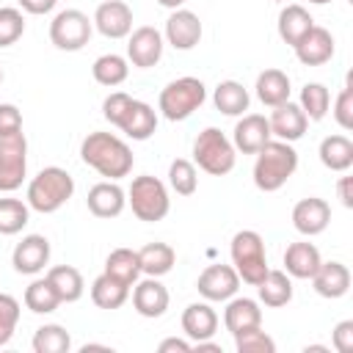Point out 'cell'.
Wrapping results in <instances>:
<instances>
[{"mask_svg":"<svg viewBox=\"0 0 353 353\" xmlns=\"http://www.w3.org/2000/svg\"><path fill=\"white\" fill-rule=\"evenodd\" d=\"M80 157L85 165H91L97 174L108 179H121L132 171V149L113 132H88L80 143Z\"/></svg>","mask_w":353,"mask_h":353,"instance_id":"obj_1","label":"cell"},{"mask_svg":"<svg viewBox=\"0 0 353 353\" xmlns=\"http://www.w3.org/2000/svg\"><path fill=\"white\" fill-rule=\"evenodd\" d=\"M298 168V152L292 149V143L287 141H268L259 152H256V163H254V185L265 193L279 190Z\"/></svg>","mask_w":353,"mask_h":353,"instance_id":"obj_2","label":"cell"},{"mask_svg":"<svg viewBox=\"0 0 353 353\" xmlns=\"http://www.w3.org/2000/svg\"><path fill=\"white\" fill-rule=\"evenodd\" d=\"M72 193H74L72 174L61 165H47L28 185V207L41 215H50V212L61 210L72 199Z\"/></svg>","mask_w":353,"mask_h":353,"instance_id":"obj_3","label":"cell"},{"mask_svg":"<svg viewBox=\"0 0 353 353\" xmlns=\"http://www.w3.org/2000/svg\"><path fill=\"white\" fill-rule=\"evenodd\" d=\"M229 254H232V268L237 270L240 281H245L251 287H256L265 279V273L270 270L268 268V254H265V240L254 229L237 232L232 237Z\"/></svg>","mask_w":353,"mask_h":353,"instance_id":"obj_4","label":"cell"},{"mask_svg":"<svg viewBox=\"0 0 353 353\" xmlns=\"http://www.w3.org/2000/svg\"><path fill=\"white\" fill-rule=\"evenodd\" d=\"M234 152H237L234 143L218 127L201 130L193 141V163L212 176H226L234 168V160H237Z\"/></svg>","mask_w":353,"mask_h":353,"instance_id":"obj_5","label":"cell"},{"mask_svg":"<svg viewBox=\"0 0 353 353\" xmlns=\"http://www.w3.org/2000/svg\"><path fill=\"white\" fill-rule=\"evenodd\" d=\"M127 204L132 207V215L138 221H146V223L163 221L171 210V199H168L165 185L152 174H141L132 179V185L127 190Z\"/></svg>","mask_w":353,"mask_h":353,"instance_id":"obj_6","label":"cell"},{"mask_svg":"<svg viewBox=\"0 0 353 353\" xmlns=\"http://www.w3.org/2000/svg\"><path fill=\"white\" fill-rule=\"evenodd\" d=\"M207 99V88L199 77H176L160 91V113L168 121H185Z\"/></svg>","mask_w":353,"mask_h":353,"instance_id":"obj_7","label":"cell"},{"mask_svg":"<svg viewBox=\"0 0 353 353\" xmlns=\"http://www.w3.org/2000/svg\"><path fill=\"white\" fill-rule=\"evenodd\" d=\"M91 30H94V22L83 11L66 8V11H58L50 22V41L63 52H77L88 44Z\"/></svg>","mask_w":353,"mask_h":353,"instance_id":"obj_8","label":"cell"},{"mask_svg":"<svg viewBox=\"0 0 353 353\" xmlns=\"http://www.w3.org/2000/svg\"><path fill=\"white\" fill-rule=\"evenodd\" d=\"M28 176V141L25 132L0 138V190L14 193Z\"/></svg>","mask_w":353,"mask_h":353,"instance_id":"obj_9","label":"cell"},{"mask_svg":"<svg viewBox=\"0 0 353 353\" xmlns=\"http://www.w3.org/2000/svg\"><path fill=\"white\" fill-rule=\"evenodd\" d=\"M196 290L204 301H229L240 290V276L232 265H210L201 270Z\"/></svg>","mask_w":353,"mask_h":353,"instance_id":"obj_10","label":"cell"},{"mask_svg":"<svg viewBox=\"0 0 353 353\" xmlns=\"http://www.w3.org/2000/svg\"><path fill=\"white\" fill-rule=\"evenodd\" d=\"M91 22L105 39H124L132 30V8L124 0H105L97 6Z\"/></svg>","mask_w":353,"mask_h":353,"instance_id":"obj_11","label":"cell"},{"mask_svg":"<svg viewBox=\"0 0 353 353\" xmlns=\"http://www.w3.org/2000/svg\"><path fill=\"white\" fill-rule=\"evenodd\" d=\"M50 262V240L44 234H28L14 245L11 265L22 276H36Z\"/></svg>","mask_w":353,"mask_h":353,"instance_id":"obj_12","label":"cell"},{"mask_svg":"<svg viewBox=\"0 0 353 353\" xmlns=\"http://www.w3.org/2000/svg\"><path fill=\"white\" fill-rule=\"evenodd\" d=\"M127 58L138 69H149L163 58V33L152 25L135 28L127 41Z\"/></svg>","mask_w":353,"mask_h":353,"instance_id":"obj_13","label":"cell"},{"mask_svg":"<svg viewBox=\"0 0 353 353\" xmlns=\"http://www.w3.org/2000/svg\"><path fill=\"white\" fill-rule=\"evenodd\" d=\"M328 223H331V207H328L325 199L309 196V199H301L292 207V226L303 237H314V234L325 232Z\"/></svg>","mask_w":353,"mask_h":353,"instance_id":"obj_14","label":"cell"},{"mask_svg":"<svg viewBox=\"0 0 353 353\" xmlns=\"http://www.w3.org/2000/svg\"><path fill=\"white\" fill-rule=\"evenodd\" d=\"M292 50H295V58L303 66H320V63L331 61V55H334V36H331V30H325L320 25H312L298 39V44Z\"/></svg>","mask_w":353,"mask_h":353,"instance_id":"obj_15","label":"cell"},{"mask_svg":"<svg viewBox=\"0 0 353 353\" xmlns=\"http://www.w3.org/2000/svg\"><path fill=\"white\" fill-rule=\"evenodd\" d=\"M268 124H270V135H276L279 141L292 143V141L303 138V132H306V127H309V119H306V113L301 110V105H295V102L287 99V102H281V105L273 108Z\"/></svg>","mask_w":353,"mask_h":353,"instance_id":"obj_16","label":"cell"},{"mask_svg":"<svg viewBox=\"0 0 353 353\" xmlns=\"http://www.w3.org/2000/svg\"><path fill=\"white\" fill-rule=\"evenodd\" d=\"M270 124L265 116L259 113H245L237 124H234V132H232V143L237 152L243 154H256L268 141H270Z\"/></svg>","mask_w":353,"mask_h":353,"instance_id":"obj_17","label":"cell"},{"mask_svg":"<svg viewBox=\"0 0 353 353\" xmlns=\"http://www.w3.org/2000/svg\"><path fill=\"white\" fill-rule=\"evenodd\" d=\"M132 306L141 317H163L168 309V290L160 284L157 276H146L143 281L132 284Z\"/></svg>","mask_w":353,"mask_h":353,"instance_id":"obj_18","label":"cell"},{"mask_svg":"<svg viewBox=\"0 0 353 353\" xmlns=\"http://www.w3.org/2000/svg\"><path fill=\"white\" fill-rule=\"evenodd\" d=\"M165 39L174 50H193L201 41V19L188 8L171 11L165 19Z\"/></svg>","mask_w":353,"mask_h":353,"instance_id":"obj_19","label":"cell"},{"mask_svg":"<svg viewBox=\"0 0 353 353\" xmlns=\"http://www.w3.org/2000/svg\"><path fill=\"white\" fill-rule=\"evenodd\" d=\"M85 204H88L91 215H97V218H116V215H121V210L127 207V193H124L113 179L97 182V185L88 190Z\"/></svg>","mask_w":353,"mask_h":353,"instance_id":"obj_20","label":"cell"},{"mask_svg":"<svg viewBox=\"0 0 353 353\" xmlns=\"http://www.w3.org/2000/svg\"><path fill=\"white\" fill-rule=\"evenodd\" d=\"M182 331L188 334L190 342H204L212 339L218 331V314L207 301H196L182 312Z\"/></svg>","mask_w":353,"mask_h":353,"instance_id":"obj_21","label":"cell"},{"mask_svg":"<svg viewBox=\"0 0 353 353\" xmlns=\"http://www.w3.org/2000/svg\"><path fill=\"white\" fill-rule=\"evenodd\" d=\"M312 284H314V292L323 298H342L350 290V270L336 259L320 262V268L312 276Z\"/></svg>","mask_w":353,"mask_h":353,"instance_id":"obj_22","label":"cell"},{"mask_svg":"<svg viewBox=\"0 0 353 353\" xmlns=\"http://www.w3.org/2000/svg\"><path fill=\"white\" fill-rule=\"evenodd\" d=\"M223 325L232 336L248 331V328H259L262 325V309L256 301L251 298H229L226 309H223Z\"/></svg>","mask_w":353,"mask_h":353,"instance_id":"obj_23","label":"cell"},{"mask_svg":"<svg viewBox=\"0 0 353 353\" xmlns=\"http://www.w3.org/2000/svg\"><path fill=\"white\" fill-rule=\"evenodd\" d=\"M320 251L314 243H306V240H298V243H290L287 251H284V273L292 276V279H312L314 270L320 268Z\"/></svg>","mask_w":353,"mask_h":353,"instance_id":"obj_24","label":"cell"},{"mask_svg":"<svg viewBox=\"0 0 353 353\" xmlns=\"http://www.w3.org/2000/svg\"><path fill=\"white\" fill-rule=\"evenodd\" d=\"M279 36H281V41H287L290 47H295L298 44V39L314 25V19H312V14L303 8V6H298V3H287L284 8H281V14H279Z\"/></svg>","mask_w":353,"mask_h":353,"instance_id":"obj_25","label":"cell"},{"mask_svg":"<svg viewBox=\"0 0 353 353\" xmlns=\"http://www.w3.org/2000/svg\"><path fill=\"white\" fill-rule=\"evenodd\" d=\"M119 130L124 135H130L132 141H146L157 130V113L152 110V105H146L141 99H132V108H130V113H127V119L121 121Z\"/></svg>","mask_w":353,"mask_h":353,"instance_id":"obj_26","label":"cell"},{"mask_svg":"<svg viewBox=\"0 0 353 353\" xmlns=\"http://www.w3.org/2000/svg\"><path fill=\"white\" fill-rule=\"evenodd\" d=\"M320 163L328 171H347L353 165V141L347 135H328L320 141Z\"/></svg>","mask_w":353,"mask_h":353,"instance_id":"obj_27","label":"cell"},{"mask_svg":"<svg viewBox=\"0 0 353 353\" xmlns=\"http://www.w3.org/2000/svg\"><path fill=\"white\" fill-rule=\"evenodd\" d=\"M254 88H256L259 102L268 105V108H276V105H281V102L290 99V77L281 69H265V72H259Z\"/></svg>","mask_w":353,"mask_h":353,"instance_id":"obj_28","label":"cell"},{"mask_svg":"<svg viewBox=\"0 0 353 353\" xmlns=\"http://www.w3.org/2000/svg\"><path fill=\"white\" fill-rule=\"evenodd\" d=\"M212 102H215V108H218L223 116H243V113L248 110L251 97H248V91H245L243 83H237V80H223V83L215 85Z\"/></svg>","mask_w":353,"mask_h":353,"instance_id":"obj_29","label":"cell"},{"mask_svg":"<svg viewBox=\"0 0 353 353\" xmlns=\"http://www.w3.org/2000/svg\"><path fill=\"white\" fill-rule=\"evenodd\" d=\"M47 279L55 287L61 303H74V301L83 298L85 281H83V276H80L77 268H72V265H55V268L47 270Z\"/></svg>","mask_w":353,"mask_h":353,"instance_id":"obj_30","label":"cell"},{"mask_svg":"<svg viewBox=\"0 0 353 353\" xmlns=\"http://www.w3.org/2000/svg\"><path fill=\"white\" fill-rule=\"evenodd\" d=\"M256 292H259V301L270 309H279V306H287L292 301V281L284 270H268L265 279L256 284Z\"/></svg>","mask_w":353,"mask_h":353,"instance_id":"obj_31","label":"cell"},{"mask_svg":"<svg viewBox=\"0 0 353 353\" xmlns=\"http://www.w3.org/2000/svg\"><path fill=\"white\" fill-rule=\"evenodd\" d=\"M138 262H141V273L146 276H165L174 262H176V254L168 243H146L141 251H138Z\"/></svg>","mask_w":353,"mask_h":353,"instance_id":"obj_32","label":"cell"},{"mask_svg":"<svg viewBox=\"0 0 353 353\" xmlns=\"http://www.w3.org/2000/svg\"><path fill=\"white\" fill-rule=\"evenodd\" d=\"M105 273L119 279L121 284L132 287L141 276V262H138V251L132 248H113L105 259Z\"/></svg>","mask_w":353,"mask_h":353,"instance_id":"obj_33","label":"cell"},{"mask_svg":"<svg viewBox=\"0 0 353 353\" xmlns=\"http://www.w3.org/2000/svg\"><path fill=\"white\" fill-rule=\"evenodd\" d=\"M127 295H130V287L121 284L119 279L108 276V273L97 276L94 284H91V301H94L99 309H119V306L127 301Z\"/></svg>","mask_w":353,"mask_h":353,"instance_id":"obj_34","label":"cell"},{"mask_svg":"<svg viewBox=\"0 0 353 353\" xmlns=\"http://www.w3.org/2000/svg\"><path fill=\"white\" fill-rule=\"evenodd\" d=\"M91 74H94V80H97L99 85L116 88V85H121V83L127 80L130 66H127V58H121V55H116V52H105V55H99V58L94 61Z\"/></svg>","mask_w":353,"mask_h":353,"instance_id":"obj_35","label":"cell"},{"mask_svg":"<svg viewBox=\"0 0 353 353\" xmlns=\"http://www.w3.org/2000/svg\"><path fill=\"white\" fill-rule=\"evenodd\" d=\"M25 306L33 314H50V312H55L61 306V298H58V292H55V287L50 284L47 276L28 284V290H25Z\"/></svg>","mask_w":353,"mask_h":353,"instance_id":"obj_36","label":"cell"},{"mask_svg":"<svg viewBox=\"0 0 353 353\" xmlns=\"http://www.w3.org/2000/svg\"><path fill=\"white\" fill-rule=\"evenodd\" d=\"M33 353H69L72 347V336L63 325L58 323H47L41 328H36L33 342H30Z\"/></svg>","mask_w":353,"mask_h":353,"instance_id":"obj_37","label":"cell"},{"mask_svg":"<svg viewBox=\"0 0 353 353\" xmlns=\"http://www.w3.org/2000/svg\"><path fill=\"white\" fill-rule=\"evenodd\" d=\"M301 110L306 113L309 121H320L328 108H331V91L323 85V83H306L301 88Z\"/></svg>","mask_w":353,"mask_h":353,"instance_id":"obj_38","label":"cell"},{"mask_svg":"<svg viewBox=\"0 0 353 353\" xmlns=\"http://www.w3.org/2000/svg\"><path fill=\"white\" fill-rule=\"evenodd\" d=\"M168 185L176 196H193L196 188H199V171L190 160L185 157H176L171 165H168Z\"/></svg>","mask_w":353,"mask_h":353,"instance_id":"obj_39","label":"cell"},{"mask_svg":"<svg viewBox=\"0 0 353 353\" xmlns=\"http://www.w3.org/2000/svg\"><path fill=\"white\" fill-rule=\"evenodd\" d=\"M30 221V207L19 199H0V234H19Z\"/></svg>","mask_w":353,"mask_h":353,"instance_id":"obj_40","label":"cell"},{"mask_svg":"<svg viewBox=\"0 0 353 353\" xmlns=\"http://www.w3.org/2000/svg\"><path fill=\"white\" fill-rule=\"evenodd\" d=\"M234 347H237V353H276V342L262 331V325L237 334Z\"/></svg>","mask_w":353,"mask_h":353,"instance_id":"obj_41","label":"cell"},{"mask_svg":"<svg viewBox=\"0 0 353 353\" xmlns=\"http://www.w3.org/2000/svg\"><path fill=\"white\" fill-rule=\"evenodd\" d=\"M17 323H19V301L14 295L0 292V347L11 342Z\"/></svg>","mask_w":353,"mask_h":353,"instance_id":"obj_42","label":"cell"},{"mask_svg":"<svg viewBox=\"0 0 353 353\" xmlns=\"http://www.w3.org/2000/svg\"><path fill=\"white\" fill-rule=\"evenodd\" d=\"M25 33V17L19 8H0V47H11Z\"/></svg>","mask_w":353,"mask_h":353,"instance_id":"obj_43","label":"cell"},{"mask_svg":"<svg viewBox=\"0 0 353 353\" xmlns=\"http://www.w3.org/2000/svg\"><path fill=\"white\" fill-rule=\"evenodd\" d=\"M130 108H132V97L124 94V91H113V94H108L105 102H102V116H105L113 127H121V121L127 119Z\"/></svg>","mask_w":353,"mask_h":353,"instance_id":"obj_44","label":"cell"},{"mask_svg":"<svg viewBox=\"0 0 353 353\" xmlns=\"http://www.w3.org/2000/svg\"><path fill=\"white\" fill-rule=\"evenodd\" d=\"M334 119L342 130H353V88L345 85L334 102Z\"/></svg>","mask_w":353,"mask_h":353,"instance_id":"obj_45","label":"cell"},{"mask_svg":"<svg viewBox=\"0 0 353 353\" xmlns=\"http://www.w3.org/2000/svg\"><path fill=\"white\" fill-rule=\"evenodd\" d=\"M14 132H22V113H19L17 105L3 102L0 105V138L3 135H14Z\"/></svg>","mask_w":353,"mask_h":353,"instance_id":"obj_46","label":"cell"},{"mask_svg":"<svg viewBox=\"0 0 353 353\" xmlns=\"http://www.w3.org/2000/svg\"><path fill=\"white\" fill-rule=\"evenodd\" d=\"M331 342L339 353H350L353 350V320H342L336 323L334 334H331Z\"/></svg>","mask_w":353,"mask_h":353,"instance_id":"obj_47","label":"cell"},{"mask_svg":"<svg viewBox=\"0 0 353 353\" xmlns=\"http://www.w3.org/2000/svg\"><path fill=\"white\" fill-rule=\"evenodd\" d=\"M55 3L58 0H19V6H22V11H28V14H50L52 8H55Z\"/></svg>","mask_w":353,"mask_h":353,"instance_id":"obj_48","label":"cell"},{"mask_svg":"<svg viewBox=\"0 0 353 353\" xmlns=\"http://www.w3.org/2000/svg\"><path fill=\"white\" fill-rule=\"evenodd\" d=\"M336 193H339V201L350 210V207H353V179H350V176H339V182H336Z\"/></svg>","mask_w":353,"mask_h":353,"instance_id":"obj_49","label":"cell"},{"mask_svg":"<svg viewBox=\"0 0 353 353\" xmlns=\"http://www.w3.org/2000/svg\"><path fill=\"white\" fill-rule=\"evenodd\" d=\"M160 353H174V350H179V353H190L193 350V345L190 342H185V339H176V336H168V339H163L160 342V347H157Z\"/></svg>","mask_w":353,"mask_h":353,"instance_id":"obj_50","label":"cell"},{"mask_svg":"<svg viewBox=\"0 0 353 353\" xmlns=\"http://www.w3.org/2000/svg\"><path fill=\"white\" fill-rule=\"evenodd\" d=\"M163 8H171V11H176V8H182L185 6V0H157Z\"/></svg>","mask_w":353,"mask_h":353,"instance_id":"obj_51","label":"cell"},{"mask_svg":"<svg viewBox=\"0 0 353 353\" xmlns=\"http://www.w3.org/2000/svg\"><path fill=\"white\" fill-rule=\"evenodd\" d=\"M80 350H83V353H88V350H110V347H108V345H83Z\"/></svg>","mask_w":353,"mask_h":353,"instance_id":"obj_52","label":"cell"},{"mask_svg":"<svg viewBox=\"0 0 353 353\" xmlns=\"http://www.w3.org/2000/svg\"><path fill=\"white\" fill-rule=\"evenodd\" d=\"M309 3H314V6H325V3H331V0H309Z\"/></svg>","mask_w":353,"mask_h":353,"instance_id":"obj_53","label":"cell"},{"mask_svg":"<svg viewBox=\"0 0 353 353\" xmlns=\"http://www.w3.org/2000/svg\"><path fill=\"white\" fill-rule=\"evenodd\" d=\"M0 83H3V69H0Z\"/></svg>","mask_w":353,"mask_h":353,"instance_id":"obj_54","label":"cell"},{"mask_svg":"<svg viewBox=\"0 0 353 353\" xmlns=\"http://www.w3.org/2000/svg\"><path fill=\"white\" fill-rule=\"evenodd\" d=\"M273 3H287V0H273Z\"/></svg>","mask_w":353,"mask_h":353,"instance_id":"obj_55","label":"cell"}]
</instances>
